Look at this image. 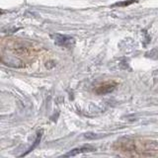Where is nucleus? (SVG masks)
I'll return each mask as SVG.
<instances>
[{
    "mask_svg": "<svg viewBox=\"0 0 158 158\" xmlns=\"http://www.w3.org/2000/svg\"><path fill=\"white\" fill-rule=\"evenodd\" d=\"M94 148L91 146H82L80 148H75V149H72L71 151H69L68 153H66L64 156L66 157H70V156H76L77 154H80V153L83 152H87V151H93Z\"/></svg>",
    "mask_w": 158,
    "mask_h": 158,
    "instance_id": "3",
    "label": "nucleus"
},
{
    "mask_svg": "<svg viewBox=\"0 0 158 158\" xmlns=\"http://www.w3.org/2000/svg\"><path fill=\"white\" fill-rule=\"evenodd\" d=\"M51 37L54 41L57 46L63 47V48H71L75 44V40L72 37L66 36V35H61V34H52Z\"/></svg>",
    "mask_w": 158,
    "mask_h": 158,
    "instance_id": "1",
    "label": "nucleus"
},
{
    "mask_svg": "<svg viewBox=\"0 0 158 158\" xmlns=\"http://www.w3.org/2000/svg\"><path fill=\"white\" fill-rule=\"evenodd\" d=\"M114 89H115V85H114V84L107 83V84H104V85L99 86L96 90V93L99 94V95H105V94L111 93Z\"/></svg>",
    "mask_w": 158,
    "mask_h": 158,
    "instance_id": "2",
    "label": "nucleus"
}]
</instances>
